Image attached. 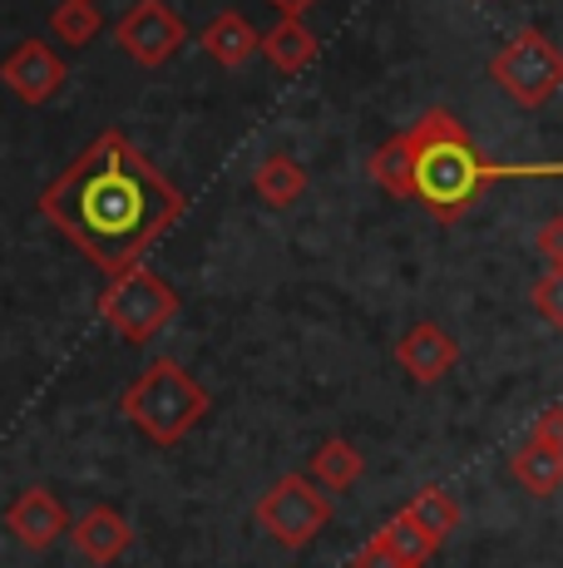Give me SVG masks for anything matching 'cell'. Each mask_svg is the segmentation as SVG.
Here are the masks:
<instances>
[{
	"label": "cell",
	"mask_w": 563,
	"mask_h": 568,
	"mask_svg": "<svg viewBox=\"0 0 563 568\" xmlns=\"http://www.w3.org/2000/svg\"><path fill=\"white\" fill-rule=\"evenodd\" d=\"M100 26H104V16L94 0H60V6L50 10V36L70 50L90 45V40L100 36Z\"/></svg>",
	"instance_id": "cell-20"
},
{
	"label": "cell",
	"mask_w": 563,
	"mask_h": 568,
	"mask_svg": "<svg viewBox=\"0 0 563 568\" xmlns=\"http://www.w3.org/2000/svg\"><path fill=\"white\" fill-rule=\"evenodd\" d=\"M454 362H460V342L436 322H416L396 342V366L406 371L416 386H436V381H446L454 371Z\"/></svg>",
	"instance_id": "cell-10"
},
{
	"label": "cell",
	"mask_w": 563,
	"mask_h": 568,
	"mask_svg": "<svg viewBox=\"0 0 563 568\" xmlns=\"http://www.w3.org/2000/svg\"><path fill=\"white\" fill-rule=\"evenodd\" d=\"M376 534H381V539H386V549H391V554H396V559L406 564V568H426L430 559H436V549H440V544L430 539V534L420 529V524L410 519L406 509L386 519V524H381V529H376Z\"/></svg>",
	"instance_id": "cell-19"
},
{
	"label": "cell",
	"mask_w": 563,
	"mask_h": 568,
	"mask_svg": "<svg viewBox=\"0 0 563 568\" xmlns=\"http://www.w3.org/2000/svg\"><path fill=\"white\" fill-rule=\"evenodd\" d=\"M534 247H539V257H544L549 267H554V262H563V213H554L549 223H539Z\"/></svg>",
	"instance_id": "cell-23"
},
{
	"label": "cell",
	"mask_w": 563,
	"mask_h": 568,
	"mask_svg": "<svg viewBox=\"0 0 563 568\" xmlns=\"http://www.w3.org/2000/svg\"><path fill=\"white\" fill-rule=\"evenodd\" d=\"M416 134V199L440 217L454 223L474 207L484 189L509 179H563V163H490L480 154V144L470 139V129L450 114V109H426L410 124Z\"/></svg>",
	"instance_id": "cell-2"
},
{
	"label": "cell",
	"mask_w": 563,
	"mask_h": 568,
	"mask_svg": "<svg viewBox=\"0 0 563 568\" xmlns=\"http://www.w3.org/2000/svg\"><path fill=\"white\" fill-rule=\"evenodd\" d=\"M100 316H104V326H110L119 342L144 346V342H154V336L164 332L173 316H178V292H173L154 267L139 262V267L110 277V287L100 292Z\"/></svg>",
	"instance_id": "cell-4"
},
{
	"label": "cell",
	"mask_w": 563,
	"mask_h": 568,
	"mask_svg": "<svg viewBox=\"0 0 563 568\" xmlns=\"http://www.w3.org/2000/svg\"><path fill=\"white\" fill-rule=\"evenodd\" d=\"M0 84L25 104H50L64 84V60L45 40H20L0 64Z\"/></svg>",
	"instance_id": "cell-8"
},
{
	"label": "cell",
	"mask_w": 563,
	"mask_h": 568,
	"mask_svg": "<svg viewBox=\"0 0 563 568\" xmlns=\"http://www.w3.org/2000/svg\"><path fill=\"white\" fill-rule=\"evenodd\" d=\"M183 213H188L183 193L119 129H104L40 193V217L55 227L64 243L80 247L104 277L139 267L149 247Z\"/></svg>",
	"instance_id": "cell-1"
},
{
	"label": "cell",
	"mask_w": 563,
	"mask_h": 568,
	"mask_svg": "<svg viewBox=\"0 0 563 568\" xmlns=\"http://www.w3.org/2000/svg\"><path fill=\"white\" fill-rule=\"evenodd\" d=\"M534 440H544V445H554V450H563V406L539 410V420H534Z\"/></svg>",
	"instance_id": "cell-24"
},
{
	"label": "cell",
	"mask_w": 563,
	"mask_h": 568,
	"mask_svg": "<svg viewBox=\"0 0 563 568\" xmlns=\"http://www.w3.org/2000/svg\"><path fill=\"white\" fill-rule=\"evenodd\" d=\"M119 410L134 425L144 440L154 445H178L203 415L213 410V396L203 381H193V371H183L178 362L158 356L154 366H144L119 396Z\"/></svg>",
	"instance_id": "cell-3"
},
{
	"label": "cell",
	"mask_w": 563,
	"mask_h": 568,
	"mask_svg": "<svg viewBox=\"0 0 563 568\" xmlns=\"http://www.w3.org/2000/svg\"><path fill=\"white\" fill-rule=\"evenodd\" d=\"M317 50H321L317 36H311V26H301V20H277L263 36V54L277 74H301L317 60Z\"/></svg>",
	"instance_id": "cell-15"
},
{
	"label": "cell",
	"mask_w": 563,
	"mask_h": 568,
	"mask_svg": "<svg viewBox=\"0 0 563 568\" xmlns=\"http://www.w3.org/2000/svg\"><path fill=\"white\" fill-rule=\"evenodd\" d=\"M257 529L277 539L282 549H307L331 524V495L311 475H282L253 509Z\"/></svg>",
	"instance_id": "cell-6"
},
{
	"label": "cell",
	"mask_w": 563,
	"mask_h": 568,
	"mask_svg": "<svg viewBox=\"0 0 563 568\" xmlns=\"http://www.w3.org/2000/svg\"><path fill=\"white\" fill-rule=\"evenodd\" d=\"M509 475H514V485L529 489V495H559L563 489V450L529 435V440L514 450V460H509Z\"/></svg>",
	"instance_id": "cell-14"
},
{
	"label": "cell",
	"mask_w": 563,
	"mask_h": 568,
	"mask_svg": "<svg viewBox=\"0 0 563 568\" xmlns=\"http://www.w3.org/2000/svg\"><path fill=\"white\" fill-rule=\"evenodd\" d=\"M267 6L282 10V20H301L311 6H317V0H267Z\"/></svg>",
	"instance_id": "cell-25"
},
{
	"label": "cell",
	"mask_w": 563,
	"mask_h": 568,
	"mask_svg": "<svg viewBox=\"0 0 563 568\" xmlns=\"http://www.w3.org/2000/svg\"><path fill=\"white\" fill-rule=\"evenodd\" d=\"M253 189L267 207H291L301 193H307V169H301L291 154H267L253 173Z\"/></svg>",
	"instance_id": "cell-16"
},
{
	"label": "cell",
	"mask_w": 563,
	"mask_h": 568,
	"mask_svg": "<svg viewBox=\"0 0 563 568\" xmlns=\"http://www.w3.org/2000/svg\"><path fill=\"white\" fill-rule=\"evenodd\" d=\"M490 80L500 84L514 104L539 109L563 90V50L544 36V30L519 26L500 45V54L490 60Z\"/></svg>",
	"instance_id": "cell-5"
},
{
	"label": "cell",
	"mask_w": 563,
	"mask_h": 568,
	"mask_svg": "<svg viewBox=\"0 0 563 568\" xmlns=\"http://www.w3.org/2000/svg\"><path fill=\"white\" fill-rule=\"evenodd\" d=\"M114 40L129 60H139L144 70H158V64H168L183 40H188V26H183L178 10L164 6V0H134V6L119 16Z\"/></svg>",
	"instance_id": "cell-7"
},
{
	"label": "cell",
	"mask_w": 563,
	"mask_h": 568,
	"mask_svg": "<svg viewBox=\"0 0 563 568\" xmlns=\"http://www.w3.org/2000/svg\"><path fill=\"white\" fill-rule=\"evenodd\" d=\"M203 50H208L218 64H227V70H243V64L263 50V36L253 30V20L247 16L223 10V16H213L208 26H203Z\"/></svg>",
	"instance_id": "cell-13"
},
{
	"label": "cell",
	"mask_w": 563,
	"mask_h": 568,
	"mask_svg": "<svg viewBox=\"0 0 563 568\" xmlns=\"http://www.w3.org/2000/svg\"><path fill=\"white\" fill-rule=\"evenodd\" d=\"M534 307H539V316H544L549 326H559L563 332V262H554V267L534 282Z\"/></svg>",
	"instance_id": "cell-21"
},
{
	"label": "cell",
	"mask_w": 563,
	"mask_h": 568,
	"mask_svg": "<svg viewBox=\"0 0 563 568\" xmlns=\"http://www.w3.org/2000/svg\"><path fill=\"white\" fill-rule=\"evenodd\" d=\"M406 515L420 524V529L430 534L436 544H446L454 529H460V499L450 495L446 485H420L416 495H410V505H406Z\"/></svg>",
	"instance_id": "cell-18"
},
{
	"label": "cell",
	"mask_w": 563,
	"mask_h": 568,
	"mask_svg": "<svg viewBox=\"0 0 563 568\" xmlns=\"http://www.w3.org/2000/svg\"><path fill=\"white\" fill-rule=\"evenodd\" d=\"M129 544H134V524L119 515L114 505H90L74 519V549L90 564H100V568L119 564L129 554Z\"/></svg>",
	"instance_id": "cell-11"
},
{
	"label": "cell",
	"mask_w": 563,
	"mask_h": 568,
	"mask_svg": "<svg viewBox=\"0 0 563 568\" xmlns=\"http://www.w3.org/2000/svg\"><path fill=\"white\" fill-rule=\"evenodd\" d=\"M366 173L381 193L391 199H416V134H391L371 159H366Z\"/></svg>",
	"instance_id": "cell-12"
},
{
	"label": "cell",
	"mask_w": 563,
	"mask_h": 568,
	"mask_svg": "<svg viewBox=\"0 0 563 568\" xmlns=\"http://www.w3.org/2000/svg\"><path fill=\"white\" fill-rule=\"evenodd\" d=\"M361 450H356L351 440H341V435H331V440L317 445V455H311V479H317L327 495H341V489H351L356 479H361Z\"/></svg>",
	"instance_id": "cell-17"
},
{
	"label": "cell",
	"mask_w": 563,
	"mask_h": 568,
	"mask_svg": "<svg viewBox=\"0 0 563 568\" xmlns=\"http://www.w3.org/2000/svg\"><path fill=\"white\" fill-rule=\"evenodd\" d=\"M6 529H10V539L20 544V549H35V554H45V549H55V544L64 539V529H70V515H64V505L50 489H20L16 499L6 505Z\"/></svg>",
	"instance_id": "cell-9"
},
{
	"label": "cell",
	"mask_w": 563,
	"mask_h": 568,
	"mask_svg": "<svg viewBox=\"0 0 563 568\" xmlns=\"http://www.w3.org/2000/svg\"><path fill=\"white\" fill-rule=\"evenodd\" d=\"M351 568H406V564H400L396 554L386 549V539H381V534H371V539H366L361 549L351 554Z\"/></svg>",
	"instance_id": "cell-22"
}]
</instances>
